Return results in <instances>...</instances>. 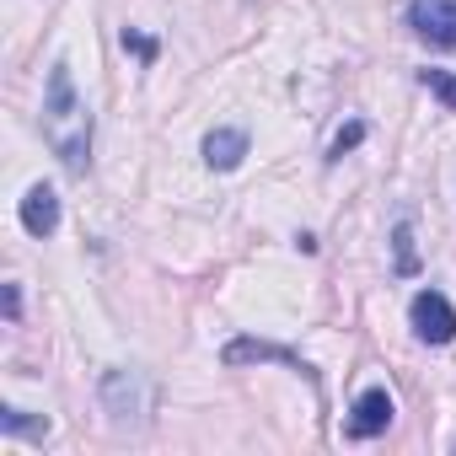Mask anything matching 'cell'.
Returning <instances> with one entry per match:
<instances>
[{
	"label": "cell",
	"instance_id": "cell-1",
	"mask_svg": "<svg viewBox=\"0 0 456 456\" xmlns=\"http://www.w3.org/2000/svg\"><path fill=\"white\" fill-rule=\"evenodd\" d=\"M44 140H49V151H54L70 172H86V161H92V108H86V97L76 92L65 60H54V70H49V92H44Z\"/></svg>",
	"mask_w": 456,
	"mask_h": 456
},
{
	"label": "cell",
	"instance_id": "cell-2",
	"mask_svg": "<svg viewBox=\"0 0 456 456\" xmlns=\"http://www.w3.org/2000/svg\"><path fill=\"white\" fill-rule=\"evenodd\" d=\"M97 403H102V413L118 435H140L151 424V381L140 370H102Z\"/></svg>",
	"mask_w": 456,
	"mask_h": 456
},
{
	"label": "cell",
	"instance_id": "cell-3",
	"mask_svg": "<svg viewBox=\"0 0 456 456\" xmlns=\"http://www.w3.org/2000/svg\"><path fill=\"white\" fill-rule=\"evenodd\" d=\"M408 322L424 344H451L456 338V306L440 296V290H419L408 301Z\"/></svg>",
	"mask_w": 456,
	"mask_h": 456
},
{
	"label": "cell",
	"instance_id": "cell-4",
	"mask_svg": "<svg viewBox=\"0 0 456 456\" xmlns=\"http://www.w3.org/2000/svg\"><path fill=\"white\" fill-rule=\"evenodd\" d=\"M220 360H225V365H269V360H280V365L301 370L306 381H317L312 360H301L296 349H285V344H274V338H232V344L220 349Z\"/></svg>",
	"mask_w": 456,
	"mask_h": 456
},
{
	"label": "cell",
	"instance_id": "cell-5",
	"mask_svg": "<svg viewBox=\"0 0 456 456\" xmlns=\"http://www.w3.org/2000/svg\"><path fill=\"white\" fill-rule=\"evenodd\" d=\"M408 28L435 49H456V0H408Z\"/></svg>",
	"mask_w": 456,
	"mask_h": 456
},
{
	"label": "cell",
	"instance_id": "cell-6",
	"mask_svg": "<svg viewBox=\"0 0 456 456\" xmlns=\"http://www.w3.org/2000/svg\"><path fill=\"white\" fill-rule=\"evenodd\" d=\"M392 392L387 387H365L360 397H354V408H349V440H376V435H387V424H392Z\"/></svg>",
	"mask_w": 456,
	"mask_h": 456
},
{
	"label": "cell",
	"instance_id": "cell-7",
	"mask_svg": "<svg viewBox=\"0 0 456 456\" xmlns=\"http://www.w3.org/2000/svg\"><path fill=\"white\" fill-rule=\"evenodd\" d=\"M22 232L38 237V242L60 232V193H54L49 183H33V188L22 193Z\"/></svg>",
	"mask_w": 456,
	"mask_h": 456
},
{
	"label": "cell",
	"instance_id": "cell-8",
	"mask_svg": "<svg viewBox=\"0 0 456 456\" xmlns=\"http://www.w3.org/2000/svg\"><path fill=\"white\" fill-rule=\"evenodd\" d=\"M242 156H248V129H209V134H204V161H209L215 172L242 167Z\"/></svg>",
	"mask_w": 456,
	"mask_h": 456
},
{
	"label": "cell",
	"instance_id": "cell-9",
	"mask_svg": "<svg viewBox=\"0 0 456 456\" xmlns=\"http://www.w3.org/2000/svg\"><path fill=\"white\" fill-rule=\"evenodd\" d=\"M0 429H6V435H33V440H44V435H49V419L6 403V408H0Z\"/></svg>",
	"mask_w": 456,
	"mask_h": 456
},
{
	"label": "cell",
	"instance_id": "cell-10",
	"mask_svg": "<svg viewBox=\"0 0 456 456\" xmlns=\"http://www.w3.org/2000/svg\"><path fill=\"white\" fill-rule=\"evenodd\" d=\"M392 253H397V274H419V248H413V225L408 220L392 225Z\"/></svg>",
	"mask_w": 456,
	"mask_h": 456
},
{
	"label": "cell",
	"instance_id": "cell-11",
	"mask_svg": "<svg viewBox=\"0 0 456 456\" xmlns=\"http://www.w3.org/2000/svg\"><path fill=\"white\" fill-rule=\"evenodd\" d=\"M360 140H365V124H360V118H354V124H344V129L333 134V145H328V161H344Z\"/></svg>",
	"mask_w": 456,
	"mask_h": 456
},
{
	"label": "cell",
	"instance_id": "cell-12",
	"mask_svg": "<svg viewBox=\"0 0 456 456\" xmlns=\"http://www.w3.org/2000/svg\"><path fill=\"white\" fill-rule=\"evenodd\" d=\"M419 81H424L445 108H456V76H451V70H419Z\"/></svg>",
	"mask_w": 456,
	"mask_h": 456
},
{
	"label": "cell",
	"instance_id": "cell-13",
	"mask_svg": "<svg viewBox=\"0 0 456 456\" xmlns=\"http://www.w3.org/2000/svg\"><path fill=\"white\" fill-rule=\"evenodd\" d=\"M118 44H124V49H129V54H140V60H145V65H151V60H156V38H145V33H134V28H124V33H118Z\"/></svg>",
	"mask_w": 456,
	"mask_h": 456
},
{
	"label": "cell",
	"instance_id": "cell-14",
	"mask_svg": "<svg viewBox=\"0 0 456 456\" xmlns=\"http://www.w3.org/2000/svg\"><path fill=\"white\" fill-rule=\"evenodd\" d=\"M6 317H12V322L22 317V290H17V285H6Z\"/></svg>",
	"mask_w": 456,
	"mask_h": 456
}]
</instances>
